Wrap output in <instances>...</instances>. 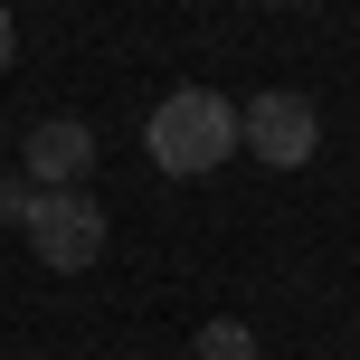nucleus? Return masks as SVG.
<instances>
[{"instance_id": "nucleus-1", "label": "nucleus", "mask_w": 360, "mask_h": 360, "mask_svg": "<svg viewBox=\"0 0 360 360\" xmlns=\"http://www.w3.org/2000/svg\"><path fill=\"white\" fill-rule=\"evenodd\" d=\"M143 152H152L171 180H199V171H218V162H228V152H247V133H237V105H228V95L180 86V95H162V105H152Z\"/></svg>"}, {"instance_id": "nucleus-6", "label": "nucleus", "mask_w": 360, "mask_h": 360, "mask_svg": "<svg viewBox=\"0 0 360 360\" xmlns=\"http://www.w3.org/2000/svg\"><path fill=\"white\" fill-rule=\"evenodd\" d=\"M29 199H38V180H0V228H29Z\"/></svg>"}, {"instance_id": "nucleus-7", "label": "nucleus", "mask_w": 360, "mask_h": 360, "mask_svg": "<svg viewBox=\"0 0 360 360\" xmlns=\"http://www.w3.org/2000/svg\"><path fill=\"white\" fill-rule=\"evenodd\" d=\"M10 48H19V19L0 10V76H10Z\"/></svg>"}, {"instance_id": "nucleus-3", "label": "nucleus", "mask_w": 360, "mask_h": 360, "mask_svg": "<svg viewBox=\"0 0 360 360\" xmlns=\"http://www.w3.org/2000/svg\"><path fill=\"white\" fill-rule=\"evenodd\" d=\"M237 133H247V152L256 162H275V171H304L313 162V143H323V114H313V95H256V105H237Z\"/></svg>"}, {"instance_id": "nucleus-8", "label": "nucleus", "mask_w": 360, "mask_h": 360, "mask_svg": "<svg viewBox=\"0 0 360 360\" xmlns=\"http://www.w3.org/2000/svg\"><path fill=\"white\" fill-rule=\"evenodd\" d=\"M266 10H304V0H266Z\"/></svg>"}, {"instance_id": "nucleus-4", "label": "nucleus", "mask_w": 360, "mask_h": 360, "mask_svg": "<svg viewBox=\"0 0 360 360\" xmlns=\"http://www.w3.org/2000/svg\"><path fill=\"white\" fill-rule=\"evenodd\" d=\"M86 171H95V133L76 124V114H48V124L29 133V180L38 190H76Z\"/></svg>"}, {"instance_id": "nucleus-5", "label": "nucleus", "mask_w": 360, "mask_h": 360, "mask_svg": "<svg viewBox=\"0 0 360 360\" xmlns=\"http://www.w3.org/2000/svg\"><path fill=\"white\" fill-rule=\"evenodd\" d=\"M199 360H256V332L247 323H209L199 332Z\"/></svg>"}, {"instance_id": "nucleus-2", "label": "nucleus", "mask_w": 360, "mask_h": 360, "mask_svg": "<svg viewBox=\"0 0 360 360\" xmlns=\"http://www.w3.org/2000/svg\"><path fill=\"white\" fill-rule=\"evenodd\" d=\"M29 247L48 256L57 275H86L95 256H105V209H95L86 190H38L29 199Z\"/></svg>"}]
</instances>
